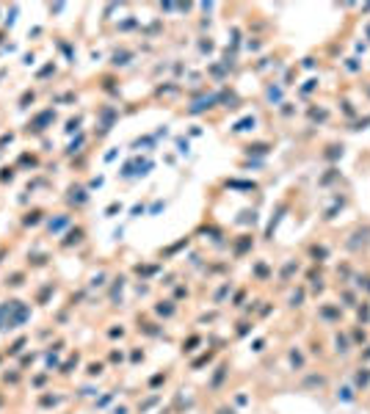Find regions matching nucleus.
Instances as JSON below:
<instances>
[{
    "mask_svg": "<svg viewBox=\"0 0 370 414\" xmlns=\"http://www.w3.org/2000/svg\"><path fill=\"white\" fill-rule=\"evenodd\" d=\"M354 384H356V386H367V384H370V370H367V368H359V370H356V373H354Z\"/></svg>",
    "mask_w": 370,
    "mask_h": 414,
    "instance_id": "1",
    "label": "nucleus"
},
{
    "mask_svg": "<svg viewBox=\"0 0 370 414\" xmlns=\"http://www.w3.org/2000/svg\"><path fill=\"white\" fill-rule=\"evenodd\" d=\"M334 345H337V354H348V351H351V348H348V340L342 334L334 337Z\"/></svg>",
    "mask_w": 370,
    "mask_h": 414,
    "instance_id": "2",
    "label": "nucleus"
},
{
    "mask_svg": "<svg viewBox=\"0 0 370 414\" xmlns=\"http://www.w3.org/2000/svg\"><path fill=\"white\" fill-rule=\"evenodd\" d=\"M290 362H293V368H298V370L304 368V356H301L298 351H290Z\"/></svg>",
    "mask_w": 370,
    "mask_h": 414,
    "instance_id": "3",
    "label": "nucleus"
},
{
    "mask_svg": "<svg viewBox=\"0 0 370 414\" xmlns=\"http://www.w3.org/2000/svg\"><path fill=\"white\" fill-rule=\"evenodd\" d=\"M304 384H307V386H323V384H326V378H323V376H310Z\"/></svg>",
    "mask_w": 370,
    "mask_h": 414,
    "instance_id": "4",
    "label": "nucleus"
},
{
    "mask_svg": "<svg viewBox=\"0 0 370 414\" xmlns=\"http://www.w3.org/2000/svg\"><path fill=\"white\" fill-rule=\"evenodd\" d=\"M337 398H342L348 403V400H354V389H351V386H342V389L337 392Z\"/></svg>",
    "mask_w": 370,
    "mask_h": 414,
    "instance_id": "5",
    "label": "nucleus"
},
{
    "mask_svg": "<svg viewBox=\"0 0 370 414\" xmlns=\"http://www.w3.org/2000/svg\"><path fill=\"white\" fill-rule=\"evenodd\" d=\"M301 298H304V290L293 293V298H290V307H301Z\"/></svg>",
    "mask_w": 370,
    "mask_h": 414,
    "instance_id": "6",
    "label": "nucleus"
},
{
    "mask_svg": "<svg viewBox=\"0 0 370 414\" xmlns=\"http://www.w3.org/2000/svg\"><path fill=\"white\" fill-rule=\"evenodd\" d=\"M157 312H160V315H171L174 307H169V301H166V304H160V307H157Z\"/></svg>",
    "mask_w": 370,
    "mask_h": 414,
    "instance_id": "7",
    "label": "nucleus"
},
{
    "mask_svg": "<svg viewBox=\"0 0 370 414\" xmlns=\"http://www.w3.org/2000/svg\"><path fill=\"white\" fill-rule=\"evenodd\" d=\"M320 315H323V318H340V312H334V309H320Z\"/></svg>",
    "mask_w": 370,
    "mask_h": 414,
    "instance_id": "8",
    "label": "nucleus"
},
{
    "mask_svg": "<svg viewBox=\"0 0 370 414\" xmlns=\"http://www.w3.org/2000/svg\"><path fill=\"white\" fill-rule=\"evenodd\" d=\"M312 254H315V257H326V249L318 246V249H312Z\"/></svg>",
    "mask_w": 370,
    "mask_h": 414,
    "instance_id": "9",
    "label": "nucleus"
},
{
    "mask_svg": "<svg viewBox=\"0 0 370 414\" xmlns=\"http://www.w3.org/2000/svg\"><path fill=\"white\" fill-rule=\"evenodd\" d=\"M218 414H235L232 409H227V406H221V409H218Z\"/></svg>",
    "mask_w": 370,
    "mask_h": 414,
    "instance_id": "10",
    "label": "nucleus"
},
{
    "mask_svg": "<svg viewBox=\"0 0 370 414\" xmlns=\"http://www.w3.org/2000/svg\"><path fill=\"white\" fill-rule=\"evenodd\" d=\"M365 356H370V351H367V354H365Z\"/></svg>",
    "mask_w": 370,
    "mask_h": 414,
    "instance_id": "11",
    "label": "nucleus"
}]
</instances>
